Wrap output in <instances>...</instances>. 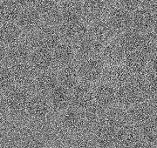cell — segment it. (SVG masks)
<instances>
[{"instance_id": "47", "label": "cell", "mask_w": 157, "mask_h": 148, "mask_svg": "<svg viewBox=\"0 0 157 148\" xmlns=\"http://www.w3.org/2000/svg\"><path fill=\"white\" fill-rule=\"evenodd\" d=\"M153 31L157 35V18L155 19V22H154V24H153Z\"/></svg>"}, {"instance_id": "12", "label": "cell", "mask_w": 157, "mask_h": 148, "mask_svg": "<svg viewBox=\"0 0 157 148\" xmlns=\"http://www.w3.org/2000/svg\"><path fill=\"white\" fill-rule=\"evenodd\" d=\"M126 55V51L116 39L104 45L100 57L105 66H114L123 65Z\"/></svg>"}, {"instance_id": "21", "label": "cell", "mask_w": 157, "mask_h": 148, "mask_svg": "<svg viewBox=\"0 0 157 148\" xmlns=\"http://www.w3.org/2000/svg\"><path fill=\"white\" fill-rule=\"evenodd\" d=\"M89 34L103 45L117 39V31L111 24L105 21H97L94 24L89 30Z\"/></svg>"}, {"instance_id": "32", "label": "cell", "mask_w": 157, "mask_h": 148, "mask_svg": "<svg viewBox=\"0 0 157 148\" xmlns=\"http://www.w3.org/2000/svg\"><path fill=\"white\" fill-rule=\"evenodd\" d=\"M139 51H141L148 60L157 57V35L154 31H147L142 34Z\"/></svg>"}, {"instance_id": "35", "label": "cell", "mask_w": 157, "mask_h": 148, "mask_svg": "<svg viewBox=\"0 0 157 148\" xmlns=\"http://www.w3.org/2000/svg\"><path fill=\"white\" fill-rule=\"evenodd\" d=\"M140 136L147 146L157 145V121L150 120L140 127Z\"/></svg>"}, {"instance_id": "44", "label": "cell", "mask_w": 157, "mask_h": 148, "mask_svg": "<svg viewBox=\"0 0 157 148\" xmlns=\"http://www.w3.org/2000/svg\"><path fill=\"white\" fill-rule=\"evenodd\" d=\"M150 108H151L152 120L157 121V99L150 103Z\"/></svg>"}, {"instance_id": "46", "label": "cell", "mask_w": 157, "mask_h": 148, "mask_svg": "<svg viewBox=\"0 0 157 148\" xmlns=\"http://www.w3.org/2000/svg\"><path fill=\"white\" fill-rule=\"evenodd\" d=\"M16 3H17L19 6H28L30 3H32L33 0H14Z\"/></svg>"}, {"instance_id": "40", "label": "cell", "mask_w": 157, "mask_h": 148, "mask_svg": "<svg viewBox=\"0 0 157 148\" xmlns=\"http://www.w3.org/2000/svg\"><path fill=\"white\" fill-rule=\"evenodd\" d=\"M34 7L39 12L49 13L52 8L53 0H33Z\"/></svg>"}, {"instance_id": "6", "label": "cell", "mask_w": 157, "mask_h": 148, "mask_svg": "<svg viewBox=\"0 0 157 148\" xmlns=\"http://www.w3.org/2000/svg\"><path fill=\"white\" fill-rule=\"evenodd\" d=\"M52 108L47 96L35 93L29 100L25 113L35 122H45L49 119Z\"/></svg>"}, {"instance_id": "25", "label": "cell", "mask_w": 157, "mask_h": 148, "mask_svg": "<svg viewBox=\"0 0 157 148\" xmlns=\"http://www.w3.org/2000/svg\"><path fill=\"white\" fill-rule=\"evenodd\" d=\"M130 123L140 127L147 121L152 120L150 104L139 102L128 108Z\"/></svg>"}, {"instance_id": "31", "label": "cell", "mask_w": 157, "mask_h": 148, "mask_svg": "<svg viewBox=\"0 0 157 148\" xmlns=\"http://www.w3.org/2000/svg\"><path fill=\"white\" fill-rule=\"evenodd\" d=\"M155 17L152 12L146 9H140L135 12L132 17V24L135 30L141 33L149 31L153 28Z\"/></svg>"}, {"instance_id": "38", "label": "cell", "mask_w": 157, "mask_h": 148, "mask_svg": "<svg viewBox=\"0 0 157 148\" xmlns=\"http://www.w3.org/2000/svg\"><path fill=\"white\" fill-rule=\"evenodd\" d=\"M15 86L12 72L8 65H0V93H3Z\"/></svg>"}, {"instance_id": "5", "label": "cell", "mask_w": 157, "mask_h": 148, "mask_svg": "<svg viewBox=\"0 0 157 148\" xmlns=\"http://www.w3.org/2000/svg\"><path fill=\"white\" fill-rule=\"evenodd\" d=\"M129 83L135 88L140 102L150 104L157 99V81L147 77L145 72L131 75Z\"/></svg>"}, {"instance_id": "23", "label": "cell", "mask_w": 157, "mask_h": 148, "mask_svg": "<svg viewBox=\"0 0 157 148\" xmlns=\"http://www.w3.org/2000/svg\"><path fill=\"white\" fill-rule=\"evenodd\" d=\"M17 21V25L26 33L34 32L40 26L39 12L33 8H25L21 11Z\"/></svg>"}, {"instance_id": "45", "label": "cell", "mask_w": 157, "mask_h": 148, "mask_svg": "<svg viewBox=\"0 0 157 148\" xmlns=\"http://www.w3.org/2000/svg\"><path fill=\"white\" fill-rule=\"evenodd\" d=\"M147 7L153 12H157V0H145Z\"/></svg>"}, {"instance_id": "43", "label": "cell", "mask_w": 157, "mask_h": 148, "mask_svg": "<svg viewBox=\"0 0 157 148\" xmlns=\"http://www.w3.org/2000/svg\"><path fill=\"white\" fill-rule=\"evenodd\" d=\"M6 47L0 43V65L6 64Z\"/></svg>"}, {"instance_id": "2", "label": "cell", "mask_w": 157, "mask_h": 148, "mask_svg": "<svg viewBox=\"0 0 157 148\" xmlns=\"http://www.w3.org/2000/svg\"><path fill=\"white\" fill-rule=\"evenodd\" d=\"M2 95L6 107L11 114L19 116L24 113H25L33 91L28 88L15 85L9 90L3 92Z\"/></svg>"}, {"instance_id": "36", "label": "cell", "mask_w": 157, "mask_h": 148, "mask_svg": "<svg viewBox=\"0 0 157 148\" xmlns=\"http://www.w3.org/2000/svg\"><path fill=\"white\" fill-rule=\"evenodd\" d=\"M68 143L71 144V146L75 147H92L96 146L93 133L86 130L72 135Z\"/></svg>"}, {"instance_id": "29", "label": "cell", "mask_w": 157, "mask_h": 148, "mask_svg": "<svg viewBox=\"0 0 157 148\" xmlns=\"http://www.w3.org/2000/svg\"><path fill=\"white\" fill-rule=\"evenodd\" d=\"M141 38V32L134 28L123 31L119 36V38H117V40L126 53H129L132 51H139Z\"/></svg>"}, {"instance_id": "20", "label": "cell", "mask_w": 157, "mask_h": 148, "mask_svg": "<svg viewBox=\"0 0 157 148\" xmlns=\"http://www.w3.org/2000/svg\"><path fill=\"white\" fill-rule=\"evenodd\" d=\"M104 120L106 125L114 129H120L125 125L131 124L129 120L128 109L117 105L107 109Z\"/></svg>"}, {"instance_id": "24", "label": "cell", "mask_w": 157, "mask_h": 148, "mask_svg": "<svg viewBox=\"0 0 157 148\" xmlns=\"http://www.w3.org/2000/svg\"><path fill=\"white\" fill-rule=\"evenodd\" d=\"M116 130L117 129H114L106 124L96 127L92 132L96 146L101 147L115 146Z\"/></svg>"}, {"instance_id": "30", "label": "cell", "mask_w": 157, "mask_h": 148, "mask_svg": "<svg viewBox=\"0 0 157 148\" xmlns=\"http://www.w3.org/2000/svg\"><path fill=\"white\" fill-rule=\"evenodd\" d=\"M22 31L17 24H4L0 28V43L6 47L16 44L22 39Z\"/></svg>"}, {"instance_id": "14", "label": "cell", "mask_w": 157, "mask_h": 148, "mask_svg": "<svg viewBox=\"0 0 157 148\" xmlns=\"http://www.w3.org/2000/svg\"><path fill=\"white\" fill-rule=\"evenodd\" d=\"M59 85V79L57 72L48 70L38 72L34 80L33 91L35 93L48 96L50 92Z\"/></svg>"}, {"instance_id": "15", "label": "cell", "mask_w": 157, "mask_h": 148, "mask_svg": "<svg viewBox=\"0 0 157 148\" xmlns=\"http://www.w3.org/2000/svg\"><path fill=\"white\" fill-rule=\"evenodd\" d=\"M94 102L101 107L108 109L116 105V88L101 81L94 85Z\"/></svg>"}, {"instance_id": "13", "label": "cell", "mask_w": 157, "mask_h": 148, "mask_svg": "<svg viewBox=\"0 0 157 148\" xmlns=\"http://www.w3.org/2000/svg\"><path fill=\"white\" fill-rule=\"evenodd\" d=\"M131 79V74L124 65H114V66H106L101 81L107 83L114 88H118L128 84Z\"/></svg>"}, {"instance_id": "26", "label": "cell", "mask_w": 157, "mask_h": 148, "mask_svg": "<svg viewBox=\"0 0 157 148\" xmlns=\"http://www.w3.org/2000/svg\"><path fill=\"white\" fill-rule=\"evenodd\" d=\"M57 74L59 84L70 90H72L80 81L78 75V63L76 62L58 69Z\"/></svg>"}, {"instance_id": "1", "label": "cell", "mask_w": 157, "mask_h": 148, "mask_svg": "<svg viewBox=\"0 0 157 148\" xmlns=\"http://www.w3.org/2000/svg\"><path fill=\"white\" fill-rule=\"evenodd\" d=\"M32 50L36 48H44L53 51L62 41L59 30L51 25H40L34 32L28 33L24 40Z\"/></svg>"}, {"instance_id": "8", "label": "cell", "mask_w": 157, "mask_h": 148, "mask_svg": "<svg viewBox=\"0 0 157 148\" xmlns=\"http://www.w3.org/2000/svg\"><path fill=\"white\" fill-rule=\"evenodd\" d=\"M146 146L140 136V127L128 124L116 130V147H131Z\"/></svg>"}, {"instance_id": "4", "label": "cell", "mask_w": 157, "mask_h": 148, "mask_svg": "<svg viewBox=\"0 0 157 148\" xmlns=\"http://www.w3.org/2000/svg\"><path fill=\"white\" fill-rule=\"evenodd\" d=\"M105 65L101 57L88 58L78 63V70L79 80L89 85H95L101 82Z\"/></svg>"}, {"instance_id": "16", "label": "cell", "mask_w": 157, "mask_h": 148, "mask_svg": "<svg viewBox=\"0 0 157 148\" xmlns=\"http://www.w3.org/2000/svg\"><path fill=\"white\" fill-rule=\"evenodd\" d=\"M31 47L21 39L14 45L6 47V65H14L21 63L29 62L32 53Z\"/></svg>"}, {"instance_id": "11", "label": "cell", "mask_w": 157, "mask_h": 148, "mask_svg": "<svg viewBox=\"0 0 157 148\" xmlns=\"http://www.w3.org/2000/svg\"><path fill=\"white\" fill-rule=\"evenodd\" d=\"M74 46L76 53V62L78 63L88 58L100 57L104 45L89 35L87 38L80 41Z\"/></svg>"}, {"instance_id": "28", "label": "cell", "mask_w": 157, "mask_h": 148, "mask_svg": "<svg viewBox=\"0 0 157 148\" xmlns=\"http://www.w3.org/2000/svg\"><path fill=\"white\" fill-rule=\"evenodd\" d=\"M140 102L135 88L130 83L116 88V105L128 108Z\"/></svg>"}, {"instance_id": "27", "label": "cell", "mask_w": 157, "mask_h": 148, "mask_svg": "<svg viewBox=\"0 0 157 148\" xmlns=\"http://www.w3.org/2000/svg\"><path fill=\"white\" fill-rule=\"evenodd\" d=\"M107 109L101 107L95 102L83 111L86 122V131H93L99 125L105 124V113Z\"/></svg>"}, {"instance_id": "7", "label": "cell", "mask_w": 157, "mask_h": 148, "mask_svg": "<svg viewBox=\"0 0 157 148\" xmlns=\"http://www.w3.org/2000/svg\"><path fill=\"white\" fill-rule=\"evenodd\" d=\"M94 103V87L92 85L79 81L71 90V106L84 111Z\"/></svg>"}, {"instance_id": "22", "label": "cell", "mask_w": 157, "mask_h": 148, "mask_svg": "<svg viewBox=\"0 0 157 148\" xmlns=\"http://www.w3.org/2000/svg\"><path fill=\"white\" fill-rule=\"evenodd\" d=\"M148 64V58L140 51H132L127 53L124 66L131 75H139L145 72Z\"/></svg>"}, {"instance_id": "37", "label": "cell", "mask_w": 157, "mask_h": 148, "mask_svg": "<svg viewBox=\"0 0 157 148\" xmlns=\"http://www.w3.org/2000/svg\"><path fill=\"white\" fill-rule=\"evenodd\" d=\"M104 6L101 2L98 0L90 1L88 4L85 6V15L89 19L90 21H94V23L101 19L103 15Z\"/></svg>"}, {"instance_id": "19", "label": "cell", "mask_w": 157, "mask_h": 148, "mask_svg": "<svg viewBox=\"0 0 157 148\" xmlns=\"http://www.w3.org/2000/svg\"><path fill=\"white\" fill-rule=\"evenodd\" d=\"M29 62L38 72L54 68L52 51L44 48H36L33 50Z\"/></svg>"}, {"instance_id": "42", "label": "cell", "mask_w": 157, "mask_h": 148, "mask_svg": "<svg viewBox=\"0 0 157 148\" xmlns=\"http://www.w3.org/2000/svg\"><path fill=\"white\" fill-rule=\"evenodd\" d=\"M122 4L128 10H135L140 5V0H122Z\"/></svg>"}, {"instance_id": "41", "label": "cell", "mask_w": 157, "mask_h": 148, "mask_svg": "<svg viewBox=\"0 0 157 148\" xmlns=\"http://www.w3.org/2000/svg\"><path fill=\"white\" fill-rule=\"evenodd\" d=\"M145 74L152 80L157 81V57L148 60Z\"/></svg>"}, {"instance_id": "9", "label": "cell", "mask_w": 157, "mask_h": 148, "mask_svg": "<svg viewBox=\"0 0 157 148\" xmlns=\"http://www.w3.org/2000/svg\"><path fill=\"white\" fill-rule=\"evenodd\" d=\"M62 41H66L73 46L89 36V29L83 23L78 21L67 22L59 27Z\"/></svg>"}, {"instance_id": "3", "label": "cell", "mask_w": 157, "mask_h": 148, "mask_svg": "<svg viewBox=\"0 0 157 148\" xmlns=\"http://www.w3.org/2000/svg\"><path fill=\"white\" fill-rule=\"evenodd\" d=\"M58 124L60 126L62 131L71 136L86 130V122L84 113L72 106L60 113Z\"/></svg>"}, {"instance_id": "18", "label": "cell", "mask_w": 157, "mask_h": 148, "mask_svg": "<svg viewBox=\"0 0 157 148\" xmlns=\"http://www.w3.org/2000/svg\"><path fill=\"white\" fill-rule=\"evenodd\" d=\"M47 97L52 111L56 113H60L71 107V90L59 84L51 91Z\"/></svg>"}, {"instance_id": "48", "label": "cell", "mask_w": 157, "mask_h": 148, "mask_svg": "<svg viewBox=\"0 0 157 148\" xmlns=\"http://www.w3.org/2000/svg\"><path fill=\"white\" fill-rule=\"evenodd\" d=\"M3 21H4V20H3V18H2L1 16H0V28H1V26L4 24H3Z\"/></svg>"}, {"instance_id": "34", "label": "cell", "mask_w": 157, "mask_h": 148, "mask_svg": "<svg viewBox=\"0 0 157 148\" xmlns=\"http://www.w3.org/2000/svg\"><path fill=\"white\" fill-rule=\"evenodd\" d=\"M110 24L113 27L120 32L128 30L132 24V17L124 10H115L110 17Z\"/></svg>"}, {"instance_id": "39", "label": "cell", "mask_w": 157, "mask_h": 148, "mask_svg": "<svg viewBox=\"0 0 157 148\" xmlns=\"http://www.w3.org/2000/svg\"><path fill=\"white\" fill-rule=\"evenodd\" d=\"M80 6L75 1H70L64 7V18L67 22L77 21L80 15Z\"/></svg>"}, {"instance_id": "33", "label": "cell", "mask_w": 157, "mask_h": 148, "mask_svg": "<svg viewBox=\"0 0 157 148\" xmlns=\"http://www.w3.org/2000/svg\"><path fill=\"white\" fill-rule=\"evenodd\" d=\"M19 5L14 0H4L0 4V16L6 23H13L20 14Z\"/></svg>"}, {"instance_id": "10", "label": "cell", "mask_w": 157, "mask_h": 148, "mask_svg": "<svg viewBox=\"0 0 157 148\" xmlns=\"http://www.w3.org/2000/svg\"><path fill=\"white\" fill-rule=\"evenodd\" d=\"M9 66L11 70L15 85L28 88L33 91L34 80L36 79L38 72L33 67L30 62L21 63Z\"/></svg>"}, {"instance_id": "17", "label": "cell", "mask_w": 157, "mask_h": 148, "mask_svg": "<svg viewBox=\"0 0 157 148\" xmlns=\"http://www.w3.org/2000/svg\"><path fill=\"white\" fill-rule=\"evenodd\" d=\"M52 57L54 68L57 69L76 62L75 46L66 41H61L60 44L52 51Z\"/></svg>"}]
</instances>
